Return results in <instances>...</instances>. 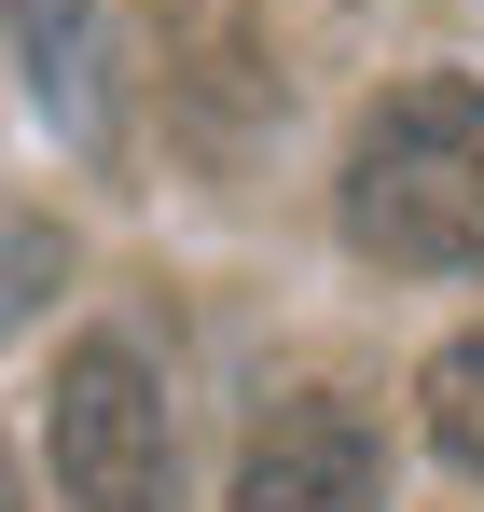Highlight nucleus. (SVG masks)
Masks as SVG:
<instances>
[{"label":"nucleus","instance_id":"obj_1","mask_svg":"<svg viewBox=\"0 0 484 512\" xmlns=\"http://www.w3.org/2000/svg\"><path fill=\"white\" fill-rule=\"evenodd\" d=\"M346 236L402 277H484V84L471 70H415L346 125L332 167Z\"/></svg>","mask_w":484,"mask_h":512},{"label":"nucleus","instance_id":"obj_2","mask_svg":"<svg viewBox=\"0 0 484 512\" xmlns=\"http://www.w3.org/2000/svg\"><path fill=\"white\" fill-rule=\"evenodd\" d=\"M42 457H56V512H194L180 499V416L125 333H83L56 360Z\"/></svg>","mask_w":484,"mask_h":512},{"label":"nucleus","instance_id":"obj_3","mask_svg":"<svg viewBox=\"0 0 484 512\" xmlns=\"http://www.w3.org/2000/svg\"><path fill=\"white\" fill-rule=\"evenodd\" d=\"M236 512H388V443L346 388H291L236 443Z\"/></svg>","mask_w":484,"mask_h":512},{"label":"nucleus","instance_id":"obj_4","mask_svg":"<svg viewBox=\"0 0 484 512\" xmlns=\"http://www.w3.org/2000/svg\"><path fill=\"white\" fill-rule=\"evenodd\" d=\"M0 14L42 42V70H28V84H42V111H56L70 139H97L111 111H97V84H83V0H0Z\"/></svg>","mask_w":484,"mask_h":512},{"label":"nucleus","instance_id":"obj_5","mask_svg":"<svg viewBox=\"0 0 484 512\" xmlns=\"http://www.w3.org/2000/svg\"><path fill=\"white\" fill-rule=\"evenodd\" d=\"M415 416H429V443H443V457H457V471L484 485V319L443 346L429 374H415Z\"/></svg>","mask_w":484,"mask_h":512},{"label":"nucleus","instance_id":"obj_6","mask_svg":"<svg viewBox=\"0 0 484 512\" xmlns=\"http://www.w3.org/2000/svg\"><path fill=\"white\" fill-rule=\"evenodd\" d=\"M0 512H14V457H0Z\"/></svg>","mask_w":484,"mask_h":512}]
</instances>
